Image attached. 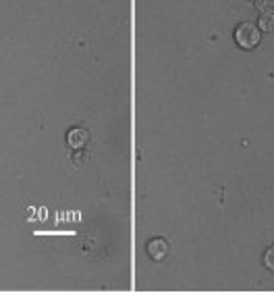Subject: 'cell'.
Wrapping results in <instances>:
<instances>
[{
    "label": "cell",
    "instance_id": "cell-4",
    "mask_svg": "<svg viewBox=\"0 0 274 306\" xmlns=\"http://www.w3.org/2000/svg\"><path fill=\"white\" fill-rule=\"evenodd\" d=\"M264 262H266V267L274 273V246L266 250V256H264Z\"/></svg>",
    "mask_w": 274,
    "mask_h": 306
},
{
    "label": "cell",
    "instance_id": "cell-2",
    "mask_svg": "<svg viewBox=\"0 0 274 306\" xmlns=\"http://www.w3.org/2000/svg\"><path fill=\"white\" fill-rule=\"evenodd\" d=\"M166 252H169V244L164 240H152L148 244V254L154 260H162L166 256Z\"/></svg>",
    "mask_w": 274,
    "mask_h": 306
},
{
    "label": "cell",
    "instance_id": "cell-3",
    "mask_svg": "<svg viewBox=\"0 0 274 306\" xmlns=\"http://www.w3.org/2000/svg\"><path fill=\"white\" fill-rule=\"evenodd\" d=\"M87 139H90V134H87L85 129H71L69 131V138H67V142L71 148H81L83 144H87Z\"/></svg>",
    "mask_w": 274,
    "mask_h": 306
},
{
    "label": "cell",
    "instance_id": "cell-1",
    "mask_svg": "<svg viewBox=\"0 0 274 306\" xmlns=\"http://www.w3.org/2000/svg\"><path fill=\"white\" fill-rule=\"evenodd\" d=\"M260 29L255 28L253 23H241L239 28L235 29V42L239 44L241 48L245 50H251L253 46H258L260 44Z\"/></svg>",
    "mask_w": 274,
    "mask_h": 306
}]
</instances>
